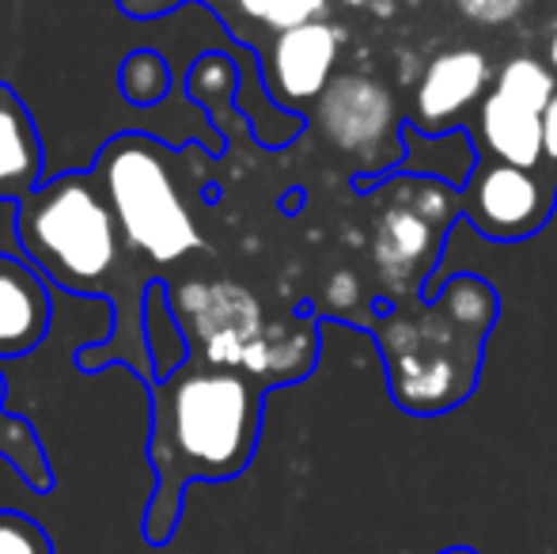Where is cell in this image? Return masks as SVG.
Instances as JSON below:
<instances>
[{"mask_svg":"<svg viewBox=\"0 0 557 554\" xmlns=\"http://www.w3.org/2000/svg\"><path fill=\"white\" fill-rule=\"evenodd\" d=\"M360 296H364V288H360V278L352 270H337L323 288V300H331L334 308H352V304H360Z\"/></svg>","mask_w":557,"mask_h":554,"instance_id":"cb8c5ba5","label":"cell"},{"mask_svg":"<svg viewBox=\"0 0 557 554\" xmlns=\"http://www.w3.org/2000/svg\"><path fill=\"white\" fill-rule=\"evenodd\" d=\"M345 30L331 20H311L300 27L277 30L270 46V58L262 65V81L273 103L296 111L304 103H315L334 81L337 53H342Z\"/></svg>","mask_w":557,"mask_h":554,"instance_id":"9c48e42d","label":"cell"},{"mask_svg":"<svg viewBox=\"0 0 557 554\" xmlns=\"http://www.w3.org/2000/svg\"><path fill=\"white\" fill-rule=\"evenodd\" d=\"M178 0H117V8H122L125 15H133V20H156V15L171 12Z\"/></svg>","mask_w":557,"mask_h":554,"instance_id":"d4e9b609","label":"cell"},{"mask_svg":"<svg viewBox=\"0 0 557 554\" xmlns=\"http://www.w3.org/2000/svg\"><path fill=\"white\" fill-rule=\"evenodd\" d=\"M523 4L528 0H455L462 20L478 23V27H505L516 15H523Z\"/></svg>","mask_w":557,"mask_h":554,"instance_id":"7402d4cb","label":"cell"},{"mask_svg":"<svg viewBox=\"0 0 557 554\" xmlns=\"http://www.w3.org/2000/svg\"><path fill=\"white\" fill-rule=\"evenodd\" d=\"M315 126L337 152L364 160L357 190L380 186L403 168V126L391 88L364 73H337L315 99Z\"/></svg>","mask_w":557,"mask_h":554,"instance_id":"8992f818","label":"cell"},{"mask_svg":"<svg viewBox=\"0 0 557 554\" xmlns=\"http://www.w3.org/2000/svg\"><path fill=\"white\" fill-rule=\"evenodd\" d=\"M175 311L190 338V357L201 354V361L216 369H243L247 349L265 334L258 300L232 281H190L178 288Z\"/></svg>","mask_w":557,"mask_h":554,"instance_id":"ba28073f","label":"cell"},{"mask_svg":"<svg viewBox=\"0 0 557 554\" xmlns=\"http://www.w3.org/2000/svg\"><path fill=\"white\" fill-rule=\"evenodd\" d=\"M543 152H546V163L557 168V91L543 111Z\"/></svg>","mask_w":557,"mask_h":554,"instance_id":"484cf974","label":"cell"},{"mask_svg":"<svg viewBox=\"0 0 557 554\" xmlns=\"http://www.w3.org/2000/svg\"><path fill=\"white\" fill-rule=\"evenodd\" d=\"M441 554H478V551H470V547H447V551H441Z\"/></svg>","mask_w":557,"mask_h":554,"instance_id":"83f0119b","label":"cell"},{"mask_svg":"<svg viewBox=\"0 0 557 554\" xmlns=\"http://www.w3.org/2000/svg\"><path fill=\"white\" fill-rule=\"evenodd\" d=\"M50 327V281L27 259H0V357L27 354Z\"/></svg>","mask_w":557,"mask_h":554,"instance_id":"8fae6325","label":"cell"},{"mask_svg":"<svg viewBox=\"0 0 557 554\" xmlns=\"http://www.w3.org/2000/svg\"><path fill=\"white\" fill-rule=\"evenodd\" d=\"M140 334H145L148 361H152V384L175 377L190 361V338H186V327L163 281H148L145 308H140Z\"/></svg>","mask_w":557,"mask_h":554,"instance_id":"9a60e30c","label":"cell"},{"mask_svg":"<svg viewBox=\"0 0 557 554\" xmlns=\"http://www.w3.org/2000/svg\"><path fill=\"white\" fill-rule=\"evenodd\" d=\"M0 259H23L20 201H0Z\"/></svg>","mask_w":557,"mask_h":554,"instance_id":"603a6c76","label":"cell"},{"mask_svg":"<svg viewBox=\"0 0 557 554\" xmlns=\"http://www.w3.org/2000/svg\"><path fill=\"white\" fill-rule=\"evenodd\" d=\"M186 91L190 99H198L201 107L213 111V119L221 122L232 111V96L239 91V69L227 53H201L186 73Z\"/></svg>","mask_w":557,"mask_h":554,"instance_id":"d6986e66","label":"cell"},{"mask_svg":"<svg viewBox=\"0 0 557 554\" xmlns=\"http://www.w3.org/2000/svg\"><path fill=\"white\" fill-rule=\"evenodd\" d=\"M554 206L557 178H543L539 171L512 168L490 156H482L474 178L462 190V217L497 244H520L543 232Z\"/></svg>","mask_w":557,"mask_h":554,"instance_id":"52a82bcc","label":"cell"},{"mask_svg":"<svg viewBox=\"0 0 557 554\" xmlns=\"http://www.w3.org/2000/svg\"><path fill=\"white\" fill-rule=\"evenodd\" d=\"M265 384L239 369H216L198 357L175 377L152 384L156 494L145 509V543L163 547L183 520V497L194 482H227L255 459L262 433Z\"/></svg>","mask_w":557,"mask_h":554,"instance_id":"6da1fadb","label":"cell"},{"mask_svg":"<svg viewBox=\"0 0 557 554\" xmlns=\"http://www.w3.org/2000/svg\"><path fill=\"white\" fill-rule=\"evenodd\" d=\"M0 554H58L53 540L35 517L20 509H0Z\"/></svg>","mask_w":557,"mask_h":554,"instance_id":"44dd1931","label":"cell"},{"mask_svg":"<svg viewBox=\"0 0 557 554\" xmlns=\"http://www.w3.org/2000/svg\"><path fill=\"white\" fill-rule=\"evenodd\" d=\"M117 91L133 107H156L171 91V65L160 50H129L117 65Z\"/></svg>","mask_w":557,"mask_h":554,"instance_id":"e0dca14e","label":"cell"},{"mask_svg":"<svg viewBox=\"0 0 557 554\" xmlns=\"http://www.w3.org/2000/svg\"><path fill=\"white\" fill-rule=\"evenodd\" d=\"M4 392H8L4 372H0V459H8V467H12L30 490L46 494V490L53 487V471H50V459H46V448L27 418H15L4 410Z\"/></svg>","mask_w":557,"mask_h":554,"instance_id":"2e32d148","label":"cell"},{"mask_svg":"<svg viewBox=\"0 0 557 554\" xmlns=\"http://www.w3.org/2000/svg\"><path fill=\"white\" fill-rule=\"evenodd\" d=\"M326 4L331 0H235V8L247 20L262 23L270 30H288V27H300V23L323 20Z\"/></svg>","mask_w":557,"mask_h":554,"instance_id":"ffe728a7","label":"cell"},{"mask_svg":"<svg viewBox=\"0 0 557 554\" xmlns=\"http://www.w3.org/2000/svg\"><path fill=\"white\" fill-rule=\"evenodd\" d=\"M497 316L500 293L478 274L441 281L413 311L380 304L375 338L387 361L391 399L413 418L447 415L467 403Z\"/></svg>","mask_w":557,"mask_h":554,"instance_id":"7a4b0ae2","label":"cell"},{"mask_svg":"<svg viewBox=\"0 0 557 554\" xmlns=\"http://www.w3.org/2000/svg\"><path fill=\"white\" fill-rule=\"evenodd\" d=\"M403 148V168H398L403 175L436 178V183H447L455 190H467L478 163H482V148H478L467 126L447 130V134H421L413 122H406Z\"/></svg>","mask_w":557,"mask_h":554,"instance_id":"5bb4252c","label":"cell"},{"mask_svg":"<svg viewBox=\"0 0 557 554\" xmlns=\"http://www.w3.org/2000/svg\"><path fill=\"white\" fill-rule=\"evenodd\" d=\"M23 259L69 293H91L111 278L122 255V232L99 178L65 171L46 178L20 201Z\"/></svg>","mask_w":557,"mask_h":554,"instance_id":"3957f363","label":"cell"},{"mask_svg":"<svg viewBox=\"0 0 557 554\" xmlns=\"http://www.w3.org/2000/svg\"><path fill=\"white\" fill-rule=\"evenodd\" d=\"M493 91H500V96L512 99V103L528 107V111L543 114L557 91V73L543 58H512L500 65L497 81H493Z\"/></svg>","mask_w":557,"mask_h":554,"instance_id":"ac0fdd59","label":"cell"},{"mask_svg":"<svg viewBox=\"0 0 557 554\" xmlns=\"http://www.w3.org/2000/svg\"><path fill=\"white\" fill-rule=\"evenodd\" d=\"M42 137L15 88L0 84V201H23L42 186Z\"/></svg>","mask_w":557,"mask_h":554,"instance_id":"4fadbf2b","label":"cell"},{"mask_svg":"<svg viewBox=\"0 0 557 554\" xmlns=\"http://www.w3.org/2000/svg\"><path fill=\"white\" fill-rule=\"evenodd\" d=\"M96 178L133 251L152 262H175L201 247L198 224L178 198L160 140L145 134L107 140L96 160Z\"/></svg>","mask_w":557,"mask_h":554,"instance_id":"277c9868","label":"cell"},{"mask_svg":"<svg viewBox=\"0 0 557 554\" xmlns=\"http://www.w3.org/2000/svg\"><path fill=\"white\" fill-rule=\"evenodd\" d=\"M490 58L474 46H455V50L436 53L413 84V107L406 122H413L421 134L462 130L467 114L478 111L482 99L490 96Z\"/></svg>","mask_w":557,"mask_h":554,"instance_id":"30bf717a","label":"cell"},{"mask_svg":"<svg viewBox=\"0 0 557 554\" xmlns=\"http://www.w3.org/2000/svg\"><path fill=\"white\" fill-rule=\"evenodd\" d=\"M398 178L403 190L383 206L372 229V262L395 304H403L406 293L425 296V285L444 255L447 229L462 213V190L403 171Z\"/></svg>","mask_w":557,"mask_h":554,"instance_id":"5b68a950","label":"cell"},{"mask_svg":"<svg viewBox=\"0 0 557 554\" xmlns=\"http://www.w3.org/2000/svg\"><path fill=\"white\" fill-rule=\"evenodd\" d=\"M474 140L482 148V156L512 163V168L539 171V163H546L543 114L512 103L500 91H490L474 111Z\"/></svg>","mask_w":557,"mask_h":554,"instance_id":"7c38bea8","label":"cell"},{"mask_svg":"<svg viewBox=\"0 0 557 554\" xmlns=\"http://www.w3.org/2000/svg\"><path fill=\"white\" fill-rule=\"evenodd\" d=\"M546 65L557 73V27H554V35H550V42H546Z\"/></svg>","mask_w":557,"mask_h":554,"instance_id":"4316f807","label":"cell"}]
</instances>
